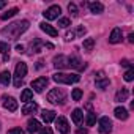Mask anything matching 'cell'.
I'll return each mask as SVG.
<instances>
[{"mask_svg":"<svg viewBox=\"0 0 134 134\" xmlns=\"http://www.w3.org/2000/svg\"><path fill=\"white\" fill-rule=\"evenodd\" d=\"M3 107L8 109L10 112H14V110H18V101L13 96H5L3 98Z\"/></svg>","mask_w":134,"mask_h":134,"instance_id":"obj_11","label":"cell"},{"mask_svg":"<svg viewBox=\"0 0 134 134\" xmlns=\"http://www.w3.org/2000/svg\"><path fill=\"white\" fill-rule=\"evenodd\" d=\"M36 110H38V104H36V103H33V101L25 103V106L22 107V114H24V115L33 114V112H36Z\"/></svg>","mask_w":134,"mask_h":134,"instance_id":"obj_17","label":"cell"},{"mask_svg":"<svg viewBox=\"0 0 134 134\" xmlns=\"http://www.w3.org/2000/svg\"><path fill=\"white\" fill-rule=\"evenodd\" d=\"M52 79L57 82V84H76L81 81V76L77 73H55L52 76Z\"/></svg>","mask_w":134,"mask_h":134,"instance_id":"obj_2","label":"cell"},{"mask_svg":"<svg viewBox=\"0 0 134 134\" xmlns=\"http://www.w3.org/2000/svg\"><path fill=\"white\" fill-rule=\"evenodd\" d=\"M121 65H123V66H129L131 63H129L128 60H121ZM129 68H131V66H129Z\"/></svg>","mask_w":134,"mask_h":134,"instance_id":"obj_40","label":"cell"},{"mask_svg":"<svg viewBox=\"0 0 134 134\" xmlns=\"http://www.w3.org/2000/svg\"><path fill=\"white\" fill-rule=\"evenodd\" d=\"M88 8L93 14H101L104 11V5L101 2H92V3H88Z\"/></svg>","mask_w":134,"mask_h":134,"instance_id":"obj_16","label":"cell"},{"mask_svg":"<svg viewBox=\"0 0 134 134\" xmlns=\"http://www.w3.org/2000/svg\"><path fill=\"white\" fill-rule=\"evenodd\" d=\"M121 40H123V33H121V29L115 27V29L112 30L110 36H109V43H112V44H118V43H121Z\"/></svg>","mask_w":134,"mask_h":134,"instance_id":"obj_10","label":"cell"},{"mask_svg":"<svg viewBox=\"0 0 134 134\" xmlns=\"http://www.w3.org/2000/svg\"><path fill=\"white\" fill-rule=\"evenodd\" d=\"M8 51H10V46H8V43L0 41V54H8Z\"/></svg>","mask_w":134,"mask_h":134,"instance_id":"obj_31","label":"cell"},{"mask_svg":"<svg viewBox=\"0 0 134 134\" xmlns=\"http://www.w3.org/2000/svg\"><path fill=\"white\" fill-rule=\"evenodd\" d=\"M32 98H33V92H32L30 88H25V90L21 93V101H24V103H30Z\"/></svg>","mask_w":134,"mask_h":134,"instance_id":"obj_23","label":"cell"},{"mask_svg":"<svg viewBox=\"0 0 134 134\" xmlns=\"http://www.w3.org/2000/svg\"><path fill=\"white\" fill-rule=\"evenodd\" d=\"M95 84H96V88H101V90H106L109 87V77L104 74V71H98L96 73Z\"/></svg>","mask_w":134,"mask_h":134,"instance_id":"obj_5","label":"cell"},{"mask_svg":"<svg viewBox=\"0 0 134 134\" xmlns=\"http://www.w3.org/2000/svg\"><path fill=\"white\" fill-rule=\"evenodd\" d=\"M5 7H7V2H5V0H0V10L5 8Z\"/></svg>","mask_w":134,"mask_h":134,"instance_id":"obj_39","label":"cell"},{"mask_svg":"<svg viewBox=\"0 0 134 134\" xmlns=\"http://www.w3.org/2000/svg\"><path fill=\"white\" fill-rule=\"evenodd\" d=\"M114 114H115V117H117L118 120H128V117H129L128 110H126L123 106H118V107H115Z\"/></svg>","mask_w":134,"mask_h":134,"instance_id":"obj_18","label":"cell"},{"mask_svg":"<svg viewBox=\"0 0 134 134\" xmlns=\"http://www.w3.org/2000/svg\"><path fill=\"white\" fill-rule=\"evenodd\" d=\"M0 128H2V126H0Z\"/></svg>","mask_w":134,"mask_h":134,"instance_id":"obj_43","label":"cell"},{"mask_svg":"<svg viewBox=\"0 0 134 134\" xmlns=\"http://www.w3.org/2000/svg\"><path fill=\"white\" fill-rule=\"evenodd\" d=\"M85 27H82V25H79L77 29H76V32H74V35H77V36H84L85 35Z\"/></svg>","mask_w":134,"mask_h":134,"instance_id":"obj_33","label":"cell"},{"mask_svg":"<svg viewBox=\"0 0 134 134\" xmlns=\"http://www.w3.org/2000/svg\"><path fill=\"white\" fill-rule=\"evenodd\" d=\"M41 129V125H40V121L38 120H35V118H30L29 121H27V131L29 132H38Z\"/></svg>","mask_w":134,"mask_h":134,"instance_id":"obj_15","label":"cell"},{"mask_svg":"<svg viewBox=\"0 0 134 134\" xmlns=\"http://www.w3.org/2000/svg\"><path fill=\"white\" fill-rule=\"evenodd\" d=\"M110 131H112V121L109 120V117H101L99 118V132L109 134Z\"/></svg>","mask_w":134,"mask_h":134,"instance_id":"obj_9","label":"cell"},{"mask_svg":"<svg viewBox=\"0 0 134 134\" xmlns=\"http://www.w3.org/2000/svg\"><path fill=\"white\" fill-rule=\"evenodd\" d=\"M68 11L71 13V16H77V7L74 3H70L68 5Z\"/></svg>","mask_w":134,"mask_h":134,"instance_id":"obj_32","label":"cell"},{"mask_svg":"<svg viewBox=\"0 0 134 134\" xmlns=\"http://www.w3.org/2000/svg\"><path fill=\"white\" fill-rule=\"evenodd\" d=\"M47 77H38V79H35L33 82H32V88L36 92V93H41L46 87H47Z\"/></svg>","mask_w":134,"mask_h":134,"instance_id":"obj_8","label":"cell"},{"mask_svg":"<svg viewBox=\"0 0 134 134\" xmlns=\"http://www.w3.org/2000/svg\"><path fill=\"white\" fill-rule=\"evenodd\" d=\"M128 96H129V92H128L126 88H121V90H118V92H117V95H115V101L123 103V101H126V99H128Z\"/></svg>","mask_w":134,"mask_h":134,"instance_id":"obj_20","label":"cell"},{"mask_svg":"<svg viewBox=\"0 0 134 134\" xmlns=\"http://www.w3.org/2000/svg\"><path fill=\"white\" fill-rule=\"evenodd\" d=\"M41 118L46 121V123H51L55 120V112L54 110H43L41 112Z\"/></svg>","mask_w":134,"mask_h":134,"instance_id":"obj_21","label":"cell"},{"mask_svg":"<svg viewBox=\"0 0 134 134\" xmlns=\"http://www.w3.org/2000/svg\"><path fill=\"white\" fill-rule=\"evenodd\" d=\"M60 13H62V8H60L58 5H52V7H49V8L43 13V16H44L47 21H54V19H57V18L60 16Z\"/></svg>","mask_w":134,"mask_h":134,"instance_id":"obj_6","label":"cell"},{"mask_svg":"<svg viewBox=\"0 0 134 134\" xmlns=\"http://www.w3.org/2000/svg\"><path fill=\"white\" fill-rule=\"evenodd\" d=\"M74 36H76V35H74V32H66L65 40H66V41H73V40H74Z\"/></svg>","mask_w":134,"mask_h":134,"instance_id":"obj_34","label":"cell"},{"mask_svg":"<svg viewBox=\"0 0 134 134\" xmlns=\"http://www.w3.org/2000/svg\"><path fill=\"white\" fill-rule=\"evenodd\" d=\"M29 25H30V22L29 21H18V22H13V24H10L8 27H5V29H2V33L3 36H8V38H11V40H16L18 36H21L27 29H29Z\"/></svg>","mask_w":134,"mask_h":134,"instance_id":"obj_1","label":"cell"},{"mask_svg":"<svg viewBox=\"0 0 134 134\" xmlns=\"http://www.w3.org/2000/svg\"><path fill=\"white\" fill-rule=\"evenodd\" d=\"M70 24H71V21L68 18H60L58 19V27H62V29H66Z\"/></svg>","mask_w":134,"mask_h":134,"instance_id":"obj_28","label":"cell"},{"mask_svg":"<svg viewBox=\"0 0 134 134\" xmlns=\"http://www.w3.org/2000/svg\"><path fill=\"white\" fill-rule=\"evenodd\" d=\"M16 51H18V52H24V46H22V44H18V46H16Z\"/></svg>","mask_w":134,"mask_h":134,"instance_id":"obj_38","label":"cell"},{"mask_svg":"<svg viewBox=\"0 0 134 134\" xmlns=\"http://www.w3.org/2000/svg\"><path fill=\"white\" fill-rule=\"evenodd\" d=\"M68 65L71 66V68H76V70H79V71L85 68V63H82L79 57H70V58H68Z\"/></svg>","mask_w":134,"mask_h":134,"instance_id":"obj_14","label":"cell"},{"mask_svg":"<svg viewBox=\"0 0 134 134\" xmlns=\"http://www.w3.org/2000/svg\"><path fill=\"white\" fill-rule=\"evenodd\" d=\"M71 115H73V121H74L76 125H81V123H82V118H84V114H82V110H81V109H74Z\"/></svg>","mask_w":134,"mask_h":134,"instance_id":"obj_22","label":"cell"},{"mask_svg":"<svg viewBox=\"0 0 134 134\" xmlns=\"http://www.w3.org/2000/svg\"><path fill=\"white\" fill-rule=\"evenodd\" d=\"M47 101L51 104H63L66 101V93L63 88H52L47 93Z\"/></svg>","mask_w":134,"mask_h":134,"instance_id":"obj_3","label":"cell"},{"mask_svg":"<svg viewBox=\"0 0 134 134\" xmlns=\"http://www.w3.org/2000/svg\"><path fill=\"white\" fill-rule=\"evenodd\" d=\"M40 134H52V129L51 128H43V129H40Z\"/></svg>","mask_w":134,"mask_h":134,"instance_id":"obj_36","label":"cell"},{"mask_svg":"<svg viewBox=\"0 0 134 134\" xmlns=\"http://www.w3.org/2000/svg\"><path fill=\"white\" fill-rule=\"evenodd\" d=\"M43 63H44V62H43V60H40V62L36 63V68H43Z\"/></svg>","mask_w":134,"mask_h":134,"instance_id":"obj_41","label":"cell"},{"mask_svg":"<svg viewBox=\"0 0 134 134\" xmlns=\"http://www.w3.org/2000/svg\"><path fill=\"white\" fill-rule=\"evenodd\" d=\"M93 46H95V40H93V38H87V40H84V43H82V47H84V51H87V52H90V51L93 49Z\"/></svg>","mask_w":134,"mask_h":134,"instance_id":"obj_25","label":"cell"},{"mask_svg":"<svg viewBox=\"0 0 134 134\" xmlns=\"http://www.w3.org/2000/svg\"><path fill=\"white\" fill-rule=\"evenodd\" d=\"M40 29H41L44 33L51 35V36H57V35H58V30H57L55 27H52L51 24H47V22H41V24H40Z\"/></svg>","mask_w":134,"mask_h":134,"instance_id":"obj_13","label":"cell"},{"mask_svg":"<svg viewBox=\"0 0 134 134\" xmlns=\"http://www.w3.org/2000/svg\"><path fill=\"white\" fill-rule=\"evenodd\" d=\"M96 123V114L95 112H90L87 115V126H93Z\"/></svg>","mask_w":134,"mask_h":134,"instance_id":"obj_27","label":"cell"},{"mask_svg":"<svg viewBox=\"0 0 134 134\" xmlns=\"http://www.w3.org/2000/svg\"><path fill=\"white\" fill-rule=\"evenodd\" d=\"M123 77H125V81H126V82H131V81L134 79V68H129V70L125 73V76H123Z\"/></svg>","mask_w":134,"mask_h":134,"instance_id":"obj_29","label":"cell"},{"mask_svg":"<svg viewBox=\"0 0 134 134\" xmlns=\"http://www.w3.org/2000/svg\"><path fill=\"white\" fill-rule=\"evenodd\" d=\"M8 134H24V131L21 128H13V129L8 131Z\"/></svg>","mask_w":134,"mask_h":134,"instance_id":"obj_35","label":"cell"},{"mask_svg":"<svg viewBox=\"0 0 134 134\" xmlns=\"http://www.w3.org/2000/svg\"><path fill=\"white\" fill-rule=\"evenodd\" d=\"M71 96H73L74 101H79V99L82 98V90H81V88H74L73 93H71Z\"/></svg>","mask_w":134,"mask_h":134,"instance_id":"obj_30","label":"cell"},{"mask_svg":"<svg viewBox=\"0 0 134 134\" xmlns=\"http://www.w3.org/2000/svg\"><path fill=\"white\" fill-rule=\"evenodd\" d=\"M76 134H88V131H87V129H82V128H79V129L76 131Z\"/></svg>","mask_w":134,"mask_h":134,"instance_id":"obj_37","label":"cell"},{"mask_svg":"<svg viewBox=\"0 0 134 134\" xmlns=\"http://www.w3.org/2000/svg\"><path fill=\"white\" fill-rule=\"evenodd\" d=\"M27 76V65L24 62L16 65V71H14V87H21L24 77Z\"/></svg>","mask_w":134,"mask_h":134,"instance_id":"obj_4","label":"cell"},{"mask_svg":"<svg viewBox=\"0 0 134 134\" xmlns=\"http://www.w3.org/2000/svg\"><path fill=\"white\" fill-rule=\"evenodd\" d=\"M128 40H129V43H134V35H132V33H131V35H129V36H128Z\"/></svg>","mask_w":134,"mask_h":134,"instance_id":"obj_42","label":"cell"},{"mask_svg":"<svg viewBox=\"0 0 134 134\" xmlns=\"http://www.w3.org/2000/svg\"><path fill=\"white\" fill-rule=\"evenodd\" d=\"M10 82H11V73L10 71H2L0 73V84L2 85H10Z\"/></svg>","mask_w":134,"mask_h":134,"instance_id":"obj_19","label":"cell"},{"mask_svg":"<svg viewBox=\"0 0 134 134\" xmlns=\"http://www.w3.org/2000/svg\"><path fill=\"white\" fill-rule=\"evenodd\" d=\"M41 46H43V43L40 40H35V41L30 43V47H32L33 52H41Z\"/></svg>","mask_w":134,"mask_h":134,"instance_id":"obj_26","label":"cell"},{"mask_svg":"<svg viewBox=\"0 0 134 134\" xmlns=\"http://www.w3.org/2000/svg\"><path fill=\"white\" fill-rule=\"evenodd\" d=\"M54 66L57 70H65V68H68V58H66L65 55H58L54 58Z\"/></svg>","mask_w":134,"mask_h":134,"instance_id":"obj_12","label":"cell"},{"mask_svg":"<svg viewBox=\"0 0 134 134\" xmlns=\"http://www.w3.org/2000/svg\"><path fill=\"white\" fill-rule=\"evenodd\" d=\"M55 126H57V129H58L60 134H68L70 132V125H68V121H66L65 117L55 118Z\"/></svg>","mask_w":134,"mask_h":134,"instance_id":"obj_7","label":"cell"},{"mask_svg":"<svg viewBox=\"0 0 134 134\" xmlns=\"http://www.w3.org/2000/svg\"><path fill=\"white\" fill-rule=\"evenodd\" d=\"M18 13H19V10H18V8H11V10H8L7 13H3L2 16H0V19H2V21H7V19H10V18L16 16Z\"/></svg>","mask_w":134,"mask_h":134,"instance_id":"obj_24","label":"cell"}]
</instances>
